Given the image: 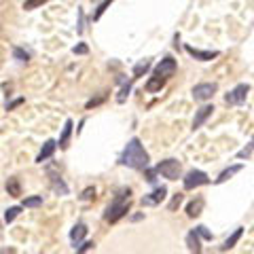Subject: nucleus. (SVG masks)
Masks as SVG:
<instances>
[{"label":"nucleus","instance_id":"2eb2a0df","mask_svg":"<svg viewBox=\"0 0 254 254\" xmlns=\"http://www.w3.org/2000/svg\"><path fill=\"white\" fill-rule=\"evenodd\" d=\"M199 233L197 231H190L189 235H187V246H189V250L190 252H201V242H199Z\"/></svg>","mask_w":254,"mask_h":254},{"label":"nucleus","instance_id":"4468645a","mask_svg":"<svg viewBox=\"0 0 254 254\" xmlns=\"http://www.w3.org/2000/svg\"><path fill=\"white\" fill-rule=\"evenodd\" d=\"M163 85H165V78H161V76H157V74H153L146 81V91H150V93H155V91H161L163 89Z\"/></svg>","mask_w":254,"mask_h":254},{"label":"nucleus","instance_id":"39448f33","mask_svg":"<svg viewBox=\"0 0 254 254\" xmlns=\"http://www.w3.org/2000/svg\"><path fill=\"white\" fill-rule=\"evenodd\" d=\"M216 83H199V85H195L193 87V98L195 102H208L212 100V95L216 93Z\"/></svg>","mask_w":254,"mask_h":254},{"label":"nucleus","instance_id":"0eeeda50","mask_svg":"<svg viewBox=\"0 0 254 254\" xmlns=\"http://www.w3.org/2000/svg\"><path fill=\"white\" fill-rule=\"evenodd\" d=\"M248 91H250V87L246 85V83H242V85H237L235 89H231L227 95H225V102L229 106H237V104H244L246 102V95H248Z\"/></svg>","mask_w":254,"mask_h":254},{"label":"nucleus","instance_id":"c85d7f7f","mask_svg":"<svg viewBox=\"0 0 254 254\" xmlns=\"http://www.w3.org/2000/svg\"><path fill=\"white\" fill-rule=\"evenodd\" d=\"M180 203H182V193H176V195H174V199H172V203L168 205V210H170V212H174Z\"/></svg>","mask_w":254,"mask_h":254},{"label":"nucleus","instance_id":"a211bd4d","mask_svg":"<svg viewBox=\"0 0 254 254\" xmlns=\"http://www.w3.org/2000/svg\"><path fill=\"white\" fill-rule=\"evenodd\" d=\"M242 233H244V229H242V227H240V229H235V231H233V235H231V237H229V240L225 242V246H222V248H220V250H222V252L231 250V248H233V246H235L237 242H240V237H242Z\"/></svg>","mask_w":254,"mask_h":254},{"label":"nucleus","instance_id":"aec40b11","mask_svg":"<svg viewBox=\"0 0 254 254\" xmlns=\"http://www.w3.org/2000/svg\"><path fill=\"white\" fill-rule=\"evenodd\" d=\"M6 190H9L11 197H19V195H21L19 180H17V178H9V182H6Z\"/></svg>","mask_w":254,"mask_h":254},{"label":"nucleus","instance_id":"7c9ffc66","mask_svg":"<svg viewBox=\"0 0 254 254\" xmlns=\"http://www.w3.org/2000/svg\"><path fill=\"white\" fill-rule=\"evenodd\" d=\"M93 197H95V189L89 187V189H85V190H83L81 199H83V201H89V199H93Z\"/></svg>","mask_w":254,"mask_h":254},{"label":"nucleus","instance_id":"a878e982","mask_svg":"<svg viewBox=\"0 0 254 254\" xmlns=\"http://www.w3.org/2000/svg\"><path fill=\"white\" fill-rule=\"evenodd\" d=\"M129 91H131V85H129V83H127V85L123 87V89H121V93H119V95H117V102H119V104H123V102L127 100V95H129Z\"/></svg>","mask_w":254,"mask_h":254},{"label":"nucleus","instance_id":"ddd939ff","mask_svg":"<svg viewBox=\"0 0 254 254\" xmlns=\"http://www.w3.org/2000/svg\"><path fill=\"white\" fill-rule=\"evenodd\" d=\"M70 133H72V121H68L64 123V129H62V136H60V142H58V146L62 150H66L68 148V142H70Z\"/></svg>","mask_w":254,"mask_h":254},{"label":"nucleus","instance_id":"2f4dec72","mask_svg":"<svg viewBox=\"0 0 254 254\" xmlns=\"http://www.w3.org/2000/svg\"><path fill=\"white\" fill-rule=\"evenodd\" d=\"M72 53H74V55H87V53H89V47L81 43V45H76V47H74Z\"/></svg>","mask_w":254,"mask_h":254},{"label":"nucleus","instance_id":"b1692460","mask_svg":"<svg viewBox=\"0 0 254 254\" xmlns=\"http://www.w3.org/2000/svg\"><path fill=\"white\" fill-rule=\"evenodd\" d=\"M13 58L19 60V62H28V60H30V53L23 51L21 47H13Z\"/></svg>","mask_w":254,"mask_h":254},{"label":"nucleus","instance_id":"f704fd0d","mask_svg":"<svg viewBox=\"0 0 254 254\" xmlns=\"http://www.w3.org/2000/svg\"><path fill=\"white\" fill-rule=\"evenodd\" d=\"M144 172H146V180H148V182H155V180H157V178H155V174H157V170H148V168H146Z\"/></svg>","mask_w":254,"mask_h":254},{"label":"nucleus","instance_id":"f8f14e48","mask_svg":"<svg viewBox=\"0 0 254 254\" xmlns=\"http://www.w3.org/2000/svg\"><path fill=\"white\" fill-rule=\"evenodd\" d=\"M85 235H87V225H85V222H78V225H74V229L70 231V242H72L74 250H76V246L83 242Z\"/></svg>","mask_w":254,"mask_h":254},{"label":"nucleus","instance_id":"4be33fe9","mask_svg":"<svg viewBox=\"0 0 254 254\" xmlns=\"http://www.w3.org/2000/svg\"><path fill=\"white\" fill-rule=\"evenodd\" d=\"M19 212H21L19 205H13V208H6V210H4V222H13L15 218L19 216Z\"/></svg>","mask_w":254,"mask_h":254},{"label":"nucleus","instance_id":"473e14b6","mask_svg":"<svg viewBox=\"0 0 254 254\" xmlns=\"http://www.w3.org/2000/svg\"><path fill=\"white\" fill-rule=\"evenodd\" d=\"M195 231L199 233V235L203 237V240H210V242H212V233H210V231H208V229H205V227H201V225H199V227L195 229Z\"/></svg>","mask_w":254,"mask_h":254},{"label":"nucleus","instance_id":"f03ea898","mask_svg":"<svg viewBox=\"0 0 254 254\" xmlns=\"http://www.w3.org/2000/svg\"><path fill=\"white\" fill-rule=\"evenodd\" d=\"M129 203H131V189H119L117 195L113 197V201L108 203V208L104 212V220L106 222H117L121 220L127 212H129Z\"/></svg>","mask_w":254,"mask_h":254},{"label":"nucleus","instance_id":"7ed1b4c3","mask_svg":"<svg viewBox=\"0 0 254 254\" xmlns=\"http://www.w3.org/2000/svg\"><path fill=\"white\" fill-rule=\"evenodd\" d=\"M157 174H161L163 178L168 180H178L180 178V172H182V165L178 159H165V161H161L157 165Z\"/></svg>","mask_w":254,"mask_h":254},{"label":"nucleus","instance_id":"f257e3e1","mask_svg":"<svg viewBox=\"0 0 254 254\" xmlns=\"http://www.w3.org/2000/svg\"><path fill=\"white\" fill-rule=\"evenodd\" d=\"M148 153L142 146V142L138 138H131L127 142V146L123 148L121 157H119V163L121 165H127L131 170H146L148 168Z\"/></svg>","mask_w":254,"mask_h":254},{"label":"nucleus","instance_id":"6ab92c4d","mask_svg":"<svg viewBox=\"0 0 254 254\" xmlns=\"http://www.w3.org/2000/svg\"><path fill=\"white\" fill-rule=\"evenodd\" d=\"M51 185H53V190L60 195H68V187L64 185V180L60 176H51Z\"/></svg>","mask_w":254,"mask_h":254},{"label":"nucleus","instance_id":"9d476101","mask_svg":"<svg viewBox=\"0 0 254 254\" xmlns=\"http://www.w3.org/2000/svg\"><path fill=\"white\" fill-rule=\"evenodd\" d=\"M214 113V106H210V104H205V106H201L199 110L195 113V119H193V129H199V127L208 121V117Z\"/></svg>","mask_w":254,"mask_h":254},{"label":"nucleus","instance_id":"e433bc0d","mask_svg":"<svg viewBox=\"0 0 254 254\" xmlns=\"http://www.w3.org/2000/svg\"><path fill=\"white\" fill-rule=\"evenodd\" d=\"M19 104H23V98H19V100H15V102H11V104H6V110H13L15 106H19Z\"/></svg>","mask_w":254,"mask_h":254},{"label":"nucleus","instance_id":"423d86ee","mask_svg":"<svg viewBox=\"0 0 254 254\" xmlns=\"http://www.w3.org/2000/svg\"><path fill=\"white\" fill-rule=\"evenodd\" d=\"M153 74H157V76H161V78H165V81H168L170 76L176 74V60L170 58V55H168V58H163V60L155 66V72H153Z\"/></svg>","mask_w":254,"mask_h":254},{"label":"nucleus","instance_id":"f3484780","mask_svg":"<svg viewBox=\"0 0 254 254\" xmlns=\"http://www.w3.org/2000/svg\"><path fill=\"white\" fill-rule=\"evenodd\" d=\"M242 168H244V165H240V163H237V165H231V168H229V170H225V172H222V174H220V176H218L216 180H214V182H216V185H222V182H225V180H229V178H231V176H233V174H237V172H242Z\"/></svg>","mask_w":254,"mask_h":254},{"label":"nucleus","instance_id":"393cba45","mask_svg":"<svg viewBox=\"0 0 254 254\" xmlns=\"http://www.w3.org/2000/svg\"><path fill=\"white\" fill-rule=\"evenodd\" d=\"M45 2H49V0H26V2H23V9H26V11H34V9H38V6L45 4Z\"/></svg>","mask_w":254,"mask_h":254},{"label":"nucleus","instance_id":"9b49d317","mask_svg":"<svg viewBox=\"0 0 254 254\" xmlns=\"http://www.w3.org/2000/svg\"><path fill=\"white\" fill-rule=\"evenodd\" d=\"M55 148H58V142L47 140L43 144V148H41V153H38V157H36V163H43V161H47V159H51L53 153H55Z\"/></svg>","mask_w":254,"mask_h":254},{"label":"nucleus","instance_id":"6e6552de","mask_svg":"<svg viewBox=\"0 0 254 254\" xmlns=\"http://www.w3.org/2000/svg\"><path fill=\"white\" fill-rule=\"evenodd\" d=\"M165 197H168V189H165V187H157L153 193H148V195L142 197V205H159L165 199Z\"/></svg>","mask_w":254,"mask_h":254},{"label":"nucleus","instance_id":"c756f323","mask_svg":"<svg viewBox=\"0 0 254 254\" xmlns=\"http://www.w3.org/2000/svg\"><path fill=\"white\" fill-rule=\"evenodd\" d=\"M106 100V95L102 93V95H98V98H91L89 102H87V108H93V106H98V104H102V102Z\"/></svg>","mask_w":254,"mask_h":254},{"label":"nucleus","instance_id":"c9c22d12","mask_svg":"<svg viewBox=\"0 0 254 254\" xmlns=\"http://www.w3.org/2000/svg\"><path fill=\"white\" fill-rule=\"evenodd\" d=\"M78 34H83V11H78V28H76Z\"/></svg>","mask_w":254,"mask_h":254},{"label":"nucleus","instance_id":"72a5a7b5","mask_svg":"<svg viewBox=\"0 0 254 254\" xmlns=\"http://www.w3.org/2000/svg\"><path fill=\"white\" fill-rule=\"evenodd\" d=\"M93 242H85L83 246H78V248H76V252H87V250H93Z\"/></svg>","mask_w":254,"mask_h":254},{"label":"nucleus","instance_id":"412c9836","mask_svg":"<svg viewBox=\"0 0 254 254\" xmlns=\"http://www.w3.org/2000/svg\"><path fill=\"white\" fill-rule=\"evenodd\" d=\"M150 68V62L148 60H144V62H140V64H136V66H133V78H140L142 74L146 72V70Z\"/></svg>","mask_w":254,"mask_h":254},{"label":"nucleus","instance_id":"dca6fc26","mask_svg":"<svg viewBox=\"0 0 254 254\" xmlns=\"http://www.w3.org/2000/svg\"><path fill=\"white\" fill-rule=\"evenodd\" d=\"M201 210H203V199H201V197H197V199H193V201H190V203L187 205V214H189L190 218L199 216Z\"/></svg>","mask_w":254,"mask_h":254},{"label":"nucleus","instance_id":"20e7f679","mask_svg":"<svg viewBox=\"0 0 254 254\" xmlns=\"http://www.w3.org/2000/svg\"><path fill=\"white\" fill-rule=\"evenodd\" d=\"M182 185H185L187 190H193L197 187H203V185H210V178H208V174L201 172V170H190L185 180H182Z\"/></svg>","mask_w":254,"mask_h":254},{"label":"nucleus","instance_id":"cd10ccee","mask_svg":"<svg viewBox=\"0 0 254 254\" xmlns=\"http://www.w3.org/2000/svg\"><path fill=\"white\" fill-rule=\"evenodd\" d=\"M110 2H113V0H104V2H102L100 6H98V11H95V15H93V19H100L102 17V13H104L108 6H110Z\"/></svg>","mask_w":254,"mask_h":254},{"label":"nucleus","instance_id":"bb28decb","mask_svg":"<svg viewBox=\"0 0 254 254\" xmlns=\"http://www.w3.org/2000/svg\"><path fill=\"white\" fill-rule=\"evenodd\" d=\"M252 148H254V138H252V142H250L248 146L242 148L240 153H237V157H240V159H248V157H250V153H252Z\"/></svg>","mask_w":254,"mask_h":254},{"label":"nucleus","instance_id":"1a4fd4ad","mask_svg":"<svg viewBox=\"0 0 254 254\" xmlns=\"http://www.w3.org/2000/svg\"><path fill=\"white\" fill-rule=\"evenodd\" d=\"M185 49H187V53L190 55V58H195L199 62H210L214 58H218V51H201V49H195V47H190V45H187Z\"/></svg>","mask_w":254,"mask_h":254},{"label":"nucleus","instance_id":"5701e85b","mask_svg":"<svg viewBox=\"0 0 254 254\" xmlns=\"http://www.w3.org/2000/svg\"><path fill=\"white\" fill-rule=\"evenodd\" d=\"M38 205H43V197H41V195L23 199V208H38Z\"/></svg>","mask_w":254,"mask_h":254}]
</instances>
